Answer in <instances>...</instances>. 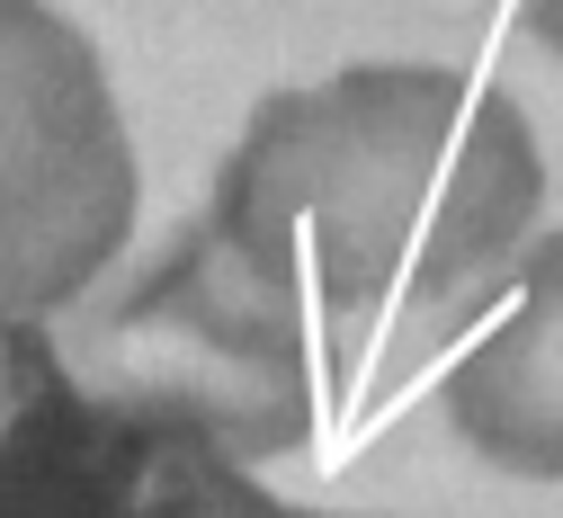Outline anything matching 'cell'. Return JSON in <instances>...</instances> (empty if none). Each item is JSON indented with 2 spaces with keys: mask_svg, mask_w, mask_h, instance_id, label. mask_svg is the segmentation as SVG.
<instances>
[{
  "mask_svg": "<svg viewBox=\"0 0 563 518\" xmlns=\"http://www.w3.org/2000/svg\"><path fill=\"white\" fill-rule=\"evenodd\" d=\"M545 206L528 117L439 63L251 108L206 214L81 322V357L188 403L224 456L376 429L510 295Z\"/></svg>",
  "mask_w": 563,
  "mask_h": 518,
  "instance_id": "1",
  "label": "cell"
},
{
  "mask_svg": "<svg viewBox=\"0 0 563 518\" xmlns=\"http://www.w3.org/2000/svg\"><path fill=\"white\" fill-rule=\"evenodd\" d=\"M0 518H305L188 403L0 313Z\"/></svg>",
  "mask_w": 563,
  "mask_h": 518,
  "instance_id": "2",
  "label": "cell"
},
{
  "mask_svg": "<svg viewBox=\"0 0 563 518\" xmlns=\"http://www.w3.org/2000/svg\"><path fill=\"white\" fill-rule=\"evenodd\" d=\"M125 233L134 143L99 45L45 0H0V313H63Z\"/></svg>",
  "mask_w": 563,
  "mask_h": 518,
  "instance_id": "3",
  "label": "cell"
},
{
  "mask_svg": "<svg viewBox=\"0 0 563 518\" xmlns=\"http://www.w3.org/2000/svg\"><path fill=\"white\" fill-rule=\"evenodd\" d=\"M448 420L501 474L563 483V233L519 251L510 295L448 357Z\"/></svg>",
  "mask_w": 563,
  "mask_h": 518,
  "instance_id": "4",
  "label": "cell"
},
{
  "mask_svg": "<svg viewBox=\"0 0 563 518\" xmlns=\"http://www.w3.org/2000/svg\"><path fill=\"white\" fill-rule=\"evenodd\" d=\"M519 10H528L537 45H554V54H563V0H519Z\"/></svg>",
  "mask_w": 563,
  "mask_h": 518,
  "instance_id": "5",
  "label": "cell"
},
{
  "mask_svg": "<svg viewBox=\"0 0 563 518\" xmlns=\"http://www.w3.org/2000/svg\"><path fill=\"white\" fill-rule=\"evenodd\" d=\"M305 518H322V509H305Z\"/></svg>",
  "mask_w": 563,
  "mask_h": 518,
  "instance_id": "6",
  "label": "cell"
}]
</instances>
